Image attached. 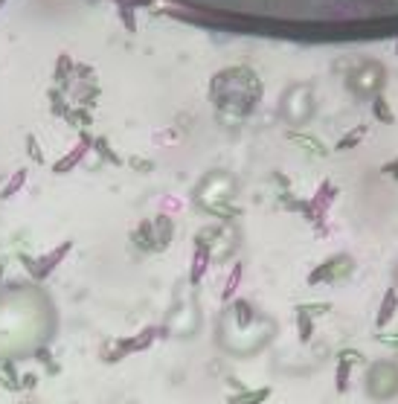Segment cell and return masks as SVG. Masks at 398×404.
Instances as JSON below:
<instances>
[{"label": "cell", "instance_id": "obj_1", "mask_svg": "<svg viewBox=\"0 0 398 404\" xmlns=\"http://www.w3.org/2000/svg\"><path fill=\"white\" fill-rule=\"evenodd\" d=\"M264 96V84L259 73L248 65L224 67L210 79V102L218 117L224 119H248L256 114L259 102Z\"/></svg>", "mask_w": 398, "mask_h": 404}, {"label": "cell", "instance_id": "obj_2", "mask_svg": "<svg viewBox=\"0 0 398 404\" xmlns=\"http://www.w3.org/2000/svg\"><path fill=\"white\" fill-rule=\"evenodd\" d=\"M387 82H390L387 67L381 65V61H375V58L358 61V65L346 73V88L352 91L355 99H372V96L384 93Z\"/></svg>", "mask_w": 398, "mask_h": 404}, {"label": "cell", "instance_id": "obj_3", "mask_svg": "<svg viewBox=\"0 0 398 404\" xmlns=\"http://www.w3.org/2000/svg\"><path fill=\"white\" fill-rule=\"evenodd\" d=\"M279 114L288 125H305L308 119L314 117V91L308 82H297V84H288L282 93V102H279Z\"/></svg>", "mask_w": 398, "mask_h": 404}, {"label": "cell", "instance_id": "obj_4", "mask_svg": "<svg viewBox=\"0 0 398 404\" xmlns=\"http://www.w3.org/2000/svg\"><path fill=\"white\" fill-rule=\"evenodd\" d=\"M70 250H73V242L68 239V242H61V245H56L53 250H47V253H41V256H30V253H18V262L24 265V271L30 273V280H35V282H44L47 276L70 256Z\"/></svg>", "mask_w": 398, "mask_h": 404}, {"label": "cell", "instance_id": "obj_5", "mask_svg": "<svg viewBox=\"0 0 398 404\" xmlns=\"http://www.w3.org/2000/svg\"><path fill=\"white\" fill-rule=\"evenodd\" d=\"M352 271H355V259L349 256V253H335V256H328L326 262H320L317 268L308 271L305 282L308 285H331L338 280H346V276H352Z\"/></svg>", "mask_w": 398, "mask_h": 404}, {"label": "cell", "instance_id": "obj_6", "mask_svg": "<svg viewBox=\"0 0 398 404\" xmlns=\"http://www.w3.org/2000/svg\"><path fill=\"white\" fill-rule=\"evenodd\" d=\"M94 152V137L87 131H79V140L76 145L70 148L68 155H61L56 163H53V175H70L73 169H79V163H84V157Z\"/></svg>", "mask_w": 398, "mask_h": 404}, {"label": "cell", "instance_id": "obj_7", "mask_svg": "<svg viewBox=\"0 0 398 404\" xmlns=\"http://www.w3.org/2000/svg\"><path fill=\"white\" fill-rule=\"evenodd\" d=\"M210 265H212V250H210L207 245H195L192 262H189V285H192V288H198V285L204 282Z\"/></svg>", "mask_w": 398, "mask_h": 404}, {"label": "cell", "instance_id": "obj_8", "mask_svg": "<svg viewBox=\"0 0 398 404\" xmlns=\"http://www.w3.org/2000/svg\"><path fill=\"white\" fill-rule=\"evenodd\" d=\"M131 245L140 253H158V239H154V221L143 219L134 230H131Z\"/></svg>", "mask_w": 398, "mask_h": 404}, {"label": "cell", "instance_id": "obj_9", "mask_svg": "<svg viewBox=\"0 0 398 404\" xmlns=\"http://www.w3.org/2000/svg\"><path fill=\"white\" fill-rule=\"evenodd\" d=\"M398 314V288H387L384 297H381V306H378V314H375V329L384 332L392 317Z\"/></svg>", "mask_w": 398, "mask_h": 404}, {"label": "cell", "instance_id": "obj_10", "mask_svg": "<svg viewBox=\"0 0 398 404\" xmlns=\"http://www.w3.org/2000/svg\"><path fill=\"white\" fill-rule=\"evenodd\" d=\"M154 239H158V253L169 250V245L174 242V221L172 216H166V212H160V216H154Z\"/></svg>", "mask_w": 398, "mask_h": 404}, {"label": "cell", "instance_id": "obj_11", "mask_svg": "<svg viewBox=\"0 0 398 404\" xmlns=\"http://www.w3.org/2000/svg\"><path fill=\"white\" fill-rule=\"evenodd\" d=\"M288 140H291L294 145H300L302 152H308V155H317V157H326V155H328V148L323 145V140L314 137V134H305V131L291 129V131H288Z\"/></svg>", "mask_w": 398, "mask_h": 404}, {"label": "cell", "instance_id": "obj_12", "mask_svg": "<svg viewBox=\"0 0 398 404\" xmlns=\"http://www.w3.org/2000/svg\"><path fill=\"white\" fill-rule=\"evenodd\" d=\"M73 73H76L73 56H70V53H61V56L56 58V70H53V79H56V84H61V91L73 82Z\"/></svg>", "mask_w": 398, "mask_h": 404}, {"label": "cell", "instance_id": "obj_13", "mask_svg": "<svg viewBox=\"0 0 398 404\" xmlns=\"http://www.w3.org/2000/svg\"><path fill=\"white\" fill-rule=\"evenodd\" d=\"M366 134H369V125H352V129L335 143V152H352V148H358L364 140H366Z\"/></svg>", "mask_w": 398, "mask_h": 404}, {"label": "cell", "instance_id": "obj_14", "mask_svg": "<svg viewBox=\"0 0 398 404\" xmlns=\"http://www.w3.org/2000/svg\"><path fill=\"white\" fill-rule=\"evenodd\" d=\"M0 387L9 390V393L20 390V372H18L12 358H0Z\"/></svg>", "mask_w": 398, "mask_h": 404}, {"label": "cell", "instance_id": "obj_15", "mask_svg": "<svg viewBox=\"0 0 398 404\" xmlns=\"http://www.w3.org/2000/svg\"><path fill=\"white\" fill-rule=\"evenodd\" d=\"M369 111H372V117L378 119L381 125H392V122H395V111H392V105L387 102L384 93H378V96L369 99Z\"/></svg>", "mask_w": 398, "mask_h": 404}, {"label": "cell", "instance_id": "obj_16", "mask_svg": "<svg viewBox=\"0 0 398 404\" xmlns=\"http://www.w3.org/2000/svg\"><path fill=\"white\" fill-rule=\"evenodd\" d=\"M294 323H297V337H300V344H312L314 340V317L297 308L294 311Z\"/></svg>", "mask_w": 398, "mask_h": 404}, {"label": "cell", "instance_id": "obj_17", "mask_svg": "<svg viewBox=\"0 0 398 404\" xmlns=\"http://www.w3.org/2000/svg\"><path fill=\"white\" fill-rule=\"evenodd\" d=\"M271 398V387H248V390H241L236 396H230V404H264Z\"/></svg>", "mask_w": 398, "mask_h": 404}, {"label": "cell", "instance_id": "obj_18", "mask_svg": "<svg viewBox=\"0 0 398 404\" xmlns=\"http://www.w3.org/2000/svg\"><path fill=\"white\" fill-rule=\"evenodd\" d=\"M27 178H30L27 169H18L15 175H9V181L4 183V189H0V201H12V198L20 193V189L27 186Z\"/></svg>", "mask_w": 398, "mask_h": 404}, {"label": "cell", "instance_id": "obj_19", "mask_svg": "<svg viewBox=\"0 0 398 404\" xmlns=\"http://www.w3.org/2000/svg\"><path fill=\"white\" fill-rule=\"evenodd\" d=\"M233 317H236V326L238 329H248L256 320V308L250 300H233Z\"/></svg>", "mask_w": 398, "mask_h": 404}, {"label": "cell", "instance_id": "obj_20", "mask_svg": "<svg viewBox=\"0 0 398 404\" xmlns=\"http://www.w3.org/2000/svg\"><path fill=\"white\" fill-rule=\"evenodd\" d=\"M241 276H245V268H241V262H236L230 268V273H227L224 288H221V300H224V303H233V297H236V291L241 285Z\"/></svg>", "mask_w": 398, "mask_h": 404}, {"label": "cell", "instance_id": "obj_21", "mask_svg": "<svg viewBox=\"0 0 398 404\" xmlns=\"http://www.w3.org/2000/svg\"><path fill=\"white\" fill-rule=\"evenodd\" d=\"M94 152H96L102 160H108L110 166H122V157L114 152V145L108 143V137H94Z\"/></svg>", "mask_w": 398, "mask_h": 404}, {"label": "cell", "instance_id": "obj_22", "mask_svg": "<svg viewBox=\"0 0 398 404\" xmlns=\"http://www.w3.org/2000/svg\"><path fill=\"white\" fill-rule=\"evenodd\" d=\"M64 122H68V125H73L76 131H84L87 125L94 122V117H91V111H87V108H82V105H76V108H70V114L64 117Z\"/></svg>", "mask_w": 398, "mask_h": 404}, {"label": "cell", "instance_id": "obj_23", "mask_svg": "<svg viewBox=\"0 0 398 404\" xmlns=\"http://www.w3.org/2000/svg\"><path fill=\"white\" fill-rule=\"evenodd\" d=\"M50 111H53V117H61V119L70 114V105H68V99H64V96H61L56 88L50 91Z\"/></svg>", "mask_w": 398, "mask_h": 404}, {"label": "cell", "instance_id": "obj_24", "mask_svg": "<svg viewBox=\"0 0 398 404\" xmlns=\"http://www.w3.org/2000/svg\"><path fill=\"white\" fill-rule=\"evenodd\" d=\"M349 375H352V367L346 364V360H338V370H335V387H338V393L349 390Z\"/></svg>", "mask_w": 398, "mask_h": 404}, {"label": "cell", "instance_id": "obj_25", "mask_svg": "<svg viewBox=\"0 0 398 404\" xmlns=\"http://www.w3.org/2000/svg\"><path fill=\"white\" fill-rule=\"evenodd\" d=\"M24 145H27V157L41 166V163H44V152H41L38 137H35V134H27V137H24Z\"/></svg>", "mask_w": 398, "mask_h": 404}, {"label": "cell", "instance_id": "obj_26", "mask_svg": "<svg viewBox=\"0 0 398 404\" xmlns=\"http://www.w3.org/2000/svg\"><path fill=\"white\" fill-rule=\"evenodd\" d=\"M128 166L134 169V172H140V175H148V172H154V160H148V157H128Z\"/></svg>", "mask_w": 398, "mask_h": 404}, {"label": "cell", "instance_id": "obj_27", "mask_svg": "<svg viewBox=\"0 0 398 404\" xmlns=\"http://www.w3.org/2000/svg\"><path fill=\"white\" fill-rule=\"evenodd\" d=\"M35 360H41V364L44 367H47L53 375L58 372V364H56V360H53V352L47 349V346H41V349H35Z\"/></svg>", "mask_w": 398, "mask_h": 404}, {"label": "cell", "instance_id": "obj_28", "mask_svg": "<svg viewBox=\"0 0 398 404\" xmlns=\"http://www.w3.org/2000/svg\"><path fill=\"white\" fill-rule=\"evenodd\" d=\"M297 308L308 311L312 317H323V314H328V311H331V303H300Z\"/></svg>", "mask_w": 398, "mask_h": 404}, {"label": "cell", "instance_id": "obj_29", "mask_svg": "<svg viewBox=\"0 0 398 404\" xmlns=\"http://www.w3.org/2000/svg\"><path fill=\"white\" fill-rule=\"evenodd\" d=\"M338 360H346L349 367H358V364H364V355H361L358 349H340V352H338Z\"/></svg>", "mask_w": 398, "mask_h": 404}, {"label": "cell", "instance_id": "obj_30", "mask_svg": "<svg viewBox=\"0 0 398 404\" xmlns=\"http://www.w3.org/2000/svg\"><path fill=\"white\" fill-rule=\"evenodd\" d=\"M375 340H378V344L381 346H390V349H398V332H378V334H375Z\"/></svg>", "mask_w": 398, "mask_h": 404}, {"label": "cell", "instance_id": "obj_31", "mask_svg": "<svg viewBox=\"0 0 398 404\" xmlns=\"http://www.w3.org/2000/svg\"><path fill=\"white\" fill-rule=\"evenodd\" d=\"M120 15H122V20H125L122 27H125L128 32H137V20H134V12L128 15V9H125V6H120Z\"/></svg>", "mask_w": 398, "mask_h": 404}, {"label": "cell", "instance_id": "obj_32", "mask_svg": "<svg viewBox=\"0 0 398 404\" xmlns=\"http://www.w3.org/2000/svg\"><path fill=\"white\" fill-rule=\"evenodd\" d=\"M38 375L35 372H27V375H20V390H35L38 387Z\"/></svg>", "mask_w": 398, "mask_h": 404}, {"label": "cell", "instance_id": "obj_33", "mask_svg": "<svg viewBox=\"0 0 398 404\" xmlns=\"http://www.w3.org/2000/svg\"><path fill=\"white\" fill-rule=\"evenodd\" d=\"M381 175H387V178H392V181H398V157L381 166Z\"/></svg>", "mask_w": 398, "mask_h": 404}, {"label": "cell", "instance_id": "obj_34", "mask_svg": "<svg viewBox=\"0 0 398 404\" xmlns=\"http://www.w3.org/2000/svg\"><path fill=\"white\" fill-rule=\"evenodd\" d=\"M4 273H6V262L0 259V285H4Z\"/></svg>", "mask_w": 398, "mask_h": 404}, {"label": "cell", "instance_id": "obj_35", "mask_svg": "<svg viewBox=\"0 0 398 404\" xmlns=\"http://www.w3.org/2000/svg\"><path fill=\"white\" fill-rule=\"evenodd\" d=\"M6 4H9V0H0V9H4V6H6Z\"/></svg>", "mask_w": 398, "mask_h": 404}, {"label": "cell", "instance_id": "obj_36", "mask_svg": "<svg viewBox=\"0 0 398 404\" xmlns=\"http://www.w3.org/2000/svg\"><path fill=\"white\" fill-rule=\"evenodd\" d=\"M395 56H398V38H395Z\"/></svg>", "mask_w": 398, "mask_h": 404}]
</instances>
